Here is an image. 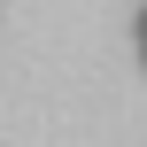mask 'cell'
Returning a JSON list of instances; mask_svg holds the SVG:
<instances>
[{
    "label": "cell",
    "mask_w": 147,
    "mask_h": 147,
    "mask_svg": "<svg viewBox=\"0 0 147 147\" xmlns=\"http://www.w3.org/2000/svg\"><path fill=\"white\" fill-rule=\"evenodd\" d=\"M132 31H140V47H147V8H140V23H132Z\"/></svg>",
    "instance_id": "6da1fadb"
},
{
    "label": "cell",
    "mask_w": 147,
    "mask_h": 147,
    "mask_svg": "<svg viewBox=\"0 0 147 147\" xmlns=\"http://www.w3.org/2000/svg\"><path fill=\"white\" fill-rule=\"evenodd\" d=\"M140 54H147V47H140Z\"/></svg>",
    "instance_id": "7a4b0ae2"
}]
</instances>
